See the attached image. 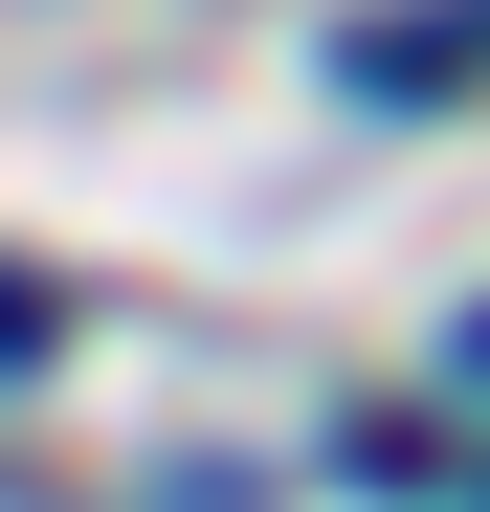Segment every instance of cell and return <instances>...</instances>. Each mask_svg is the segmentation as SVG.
I'll return each mask as SVG.
<instances>
[{
    "mask_svg": "<svg viewBox=\"0 0 490 512\" xmlns=\"http://www.w3.org/2000/svg\"><path fill=\"white\" fill-rule=\"evenodd\" d=\"M335 90H379V112L490 90V0H401V23H357V45H335Z\"/></svg>",
    "mask_w": 490,
    "mask_h": 512,
    "instance_id": "cell-1",
    "label": "cell"
},
{
    "mask_svg": "<svg viewBox=\"0 0 490 512\" xmlns=\"http://www.w3.org/2000/svg\"><path fill=\"white\" fill-rule=\"evenodd\" d=\"M45 357H67V290H45V268H0V379H45Z\"/></svg>",
    "mask_w": 490,
    "mask_h": 512,
    "instance_id": "cell-2",
    "label": "cell"
},
{
    "mask_svg": "<svg viewBox=\"0 0 490 512\" xmlns=\"http://www.w3.org/2000/svg\"><path fill=\"white\" fill-rule=\"evenodd\" d=\"M446 401H468V423H490V312H468V334H446Z\"/></svg>",
    "mask_w": 490,
    "mask_h": 512,
    "instance_id": "cell-3",
    "label": "cell"
}]
</instances>
